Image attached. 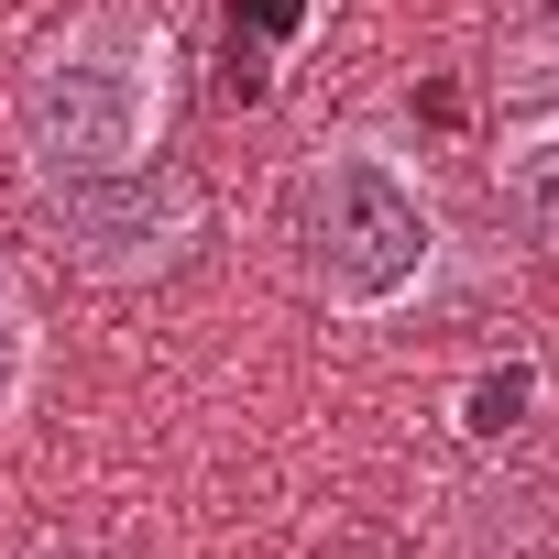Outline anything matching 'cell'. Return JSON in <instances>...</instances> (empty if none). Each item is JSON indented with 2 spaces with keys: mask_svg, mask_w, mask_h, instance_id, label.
<instances>
[{
  "mask_svg": "<svg viewBox=\"0 0 559 559\" xmlns=\"http://www.w3.org/2000/svg\"><path fill=\"white\" fill-rule=\"evenodd\" d=\"M56 252L88 274V286H165V274L209 241V187L187 165H110V176H56L34 187Z\"/></svg>",
  "mask_w": 559,
  "mask_h": 559,
  "instance_id": "obj_3",
  "label": "cell"
},
{
  "mask_svg": "<svg viewBox=\"0 0 559 559\" xmlns=\"http://www.w3.org/2000/svg\"><path fill=\"white\" fill-rule=\"evenodd\" d=\"M23 559H110V548H99V537H34Z\"/></svg>",
  "mask_w": 559,
  "mask_h": 559,
  "instance_id": "obj_9",
  "label": "cell"
},
{
  "mask_svg": "<svg viewBox=\"0 0 559 559\" xmlns=\"http://www.w3.org/2000/svg\"><path fill=\"white\" fill-rule=\"evenodd\" d=\"M176 99H187V45L154 0H88V12H67L12 78L23 187L154 165L176 143Z\"/></svg>",
  "mask_w": 559,
  "mask_h": 559,
  "instance_id": "obj_2",
  "label": "cell"
},
{
  "mask_svg": "<svg viewBox=\"0 0 559 559\" xmlns=\"http://www.w3.org/2000/svg\"><path fill=\"white\" fill-rule=\"evenodd\" d=\"M439 559H559V504L526 472H483L439 504Z\"/></svg>",
  "mask_w": 559,
  "mask_h": 559,
  "instance_id": "obj_4",
  "label": "cell"
},
{
  "mask_svg": "<svg viewBox=\"0 0 559 559\" xmlns=\"http://www.w3.org/2000/svg\"><path fill=\"white\" fill-rule=\"evenodd\" d=\"M493 198H504V219L559 263V110L504 121V143H493Z\"/></svg>",
  "mask_w": 559,
  "mask_h": 559,
  "instance_id": "obj_5",
  "label": "cell"
},
{
  "mask_svg": "<svg viewBox=\"0 0 559 559\" xmlns=\"http://www.w3.org/2000/svg\"><path fill=\"white\" fill-rule=\"evenodd\" d=\"M493 88H515V99H537V110H559V45H515V56L493 67Z\"/></svg>",
  "mask_w": 559,
  "mask_h": 559,
  "instance_id": "obj_8",
  "label": "cell"
},
{
  "mask_svg": "<svg viewBox=\"0 0 559 559\" xmlns=\"http://www.w3.org/2000/svg\"><path fill=\"white\" fill-rule=\"evenodd\" d=\"M45 395V308L23 297V274L0 263V439H12Z\"/></svg>",
  "mask_w": 559,
  "mask_h": 559,
  "instance_id": "obj_6",
  "label": "cell"
},
{
  "mask_svg": "<svg viewBox=\"0 0 559 559\" xmlns=\"http://www.w3.org/2000/svg\"><path fill=\"white\" fill-rule=\"evenodd\" d=\"M526 406H537V362H504V373H483V384L461 395V439H472V450H504Z\"/></svg>",
  "mask_w": 559,
  "mask_h": 559,
  "instance_id": "obj_7",
  "label": "cell"
},
{
  "mask_svg": "<svg viewBox=\"0 0 559 559\" xmlns=\"http://www.w3.org/2000/svg\"><path fill=\"white\" fill-rule=\"evenodd\" d=\"M286 241H297L308 297L352 330H395L450 286V209H439L428 165L384 132H330L297 154Z\"/></svg>",
  "mask_w": 559,
  "mask_h": 559,
  "instance_id": "obj_1",
  "label": "cell"
}]
</instances>
